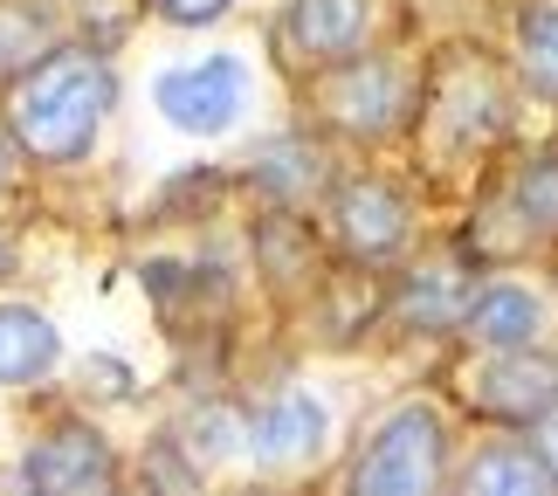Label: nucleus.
Here are the masks:
<instances>
[{"mask_svg": "<svg viewBox=\"0 0 558 496\" xmlns=\"http://www.w3.org/2000/svg\"><path fill=\"white\" fill-rule=\"evenodd\" d=\"M111 104H118L111 62L97 49H76V41H49L28 70L8 76V138L35 166H76L90 159Z\"/></svg>", "mask_w": 558, "mask_h": 496, "instance_id": "obj_1", "label": "nucleus"}, {"mask_svg": "<svg viewBox=\"0 0 558 496\" xmlns=\"http://www.w3.org/2000/svg\"><path fill=\"white\" fill-rule=\"evenodd\" d=\"M456 456V435H448V414L435 400H400L393 414H386L366 448H359L352 462V489L359 496H427L448 483V462Z\"/></svg>", "mask_w": 558, "mask_h": 496, "instance_id": "obj_2", "label": "nucleus"}, {"mask_svg": "<svg viewBox=\"0 0 558 496\" xmlns=\"http://www.w3.org/2000/svg\"><path fill=\"white\" fill-rule=\"evenodd\" d=\"M311 97L345 138H366L386 145L414 124V83H407L400 62L386 56H345V62H325L311 70Z\"/></svg>", "mask_w": 558, "mask_h": 496, "instance_id": "obj_3", "label": "nucleus"}, {"mask_svg": "<svg viewBox=\"0 0 558 496\" xmlns=\"http://www.w3.org/2000/svg\"><path fill=\"white\" fill-rule=\"evenodd\" d=\"M331 242L345 263L379 269L414 242V201L386 180V172H352V180H331Z\"/></svg>", "mask_w": 558, "mask_h": 496, "instance_id": "obj_4", "label": "nucleus"}, {"mask_svg": "<svg viewBox=\"0 0 558 496\" xmlns=\"http://www.w3.org/2000/svg\"><path fill=\"white\" fill-rule=\"evenodd\" d=\"M462 400L476 407L483 421L497 427H531L558 407V359H545L538 344H518V352H483L462 373Z\"/></svg>", "mask_w": 558, "mask_h": 496, "instance_id": "obj_5", "label": "nucleus"}, {"mask_svg": "<svg viewBox=\"0 0 558 496\" xmlns=\"http://www.w3.org/2000/svg\"><path fill=\"white\" fill-rule=\"evenodd\" d=\"M159 97V118L186 138H221L234 118H242V97H248V62L242 56H201V62H180L153 83Z\"/></svg>", "mask_w": 558, "mask_h": 496, "instance_id": "obj_6", "label": "nucleus"}, {"mask_svg": "<svg viewBox=\"0 0 558 496\" xmlns=\"http://www.w3.org/2000/svg\"><path fill=\"white\" fill-rule=\"evenodd\" d=\"M21 483L41 489V496H104V489L124 483V462H118V448L104 441L90 421H62L41 441H28Z\"/></svg>", "mask_w": 558, "mask_h": 496, "instance_id": "obj_7", "label": "nucleus"}, {"mask_svg": "<svg viewBox=\"0 0 558 496\" xmlns=\"http://www.w3.org/2000/svg\"><path fill=\"white\" fill-rule=\"evenodd\" d=\"M325 435H331V407L311 386H276L248 414L242 456H255V469H269V476H283V469H304L325 456Z\"/></svg>", "mask_w": 558, "mask_h": 496, "instance_id": "obj_8", "label": "nucleus"}, {"mask_svg": "<svg viewBox=\"0 0 558 496\" xmlns=\"http://www.w3.org/2000/svg\"><path fill=\"white\" fill-rule=\"evenodd\" d=\"M366 35H373V0H290L283 8V49L304 70L359 56Z\"/></svg>", "mask_w": 558, "mask_h": 496, "instance_id": "obj_9", "label": "nucleus"}, {"mask_svg": "<svg viewBox=\"0 0 558 496\" xmlns=\"http://www.w3.org/2000/svg\"><path fill=\"white\" fill-rule=\"evenodd\" d=\"M545 297L531 283H483L462 297L456 311V331L476 344V352H518V344H538L545 338Z\"/></svg>", "mask_w": 558, "mask_h": 496, "instance_id": "obj_10", "label": "nucleus"}, {"mask_svg": "<svg viewBox=\"0 0 558 496\" xmlns=\"http://www.w3.org/2000/svg\"><path fill=\"white\" fill-rule=\"evenodd\" d=\"M448 483L462 496H558V476L545 469L538 441H524V435L483 441L462 469H448Z\"/></svg>", "mask_w": 558, "mask_h": 496, "instance_id": "obj_11", "label": "nucleus"}, {"mask_svg": "<svg viewBox=\"0 0 558 496\" xmlns=\"http://www.w3.org/2000/svg\"><path fill=\"white\" fill-rule=\"evenodd\" d=\"M248 180L269 193L276 207H311L317 193L331 186V153L317 138H304V132H290V138H269L263 153L248 159Z\"/></svg>", "mask_w": 558, "mask_h": 496, "instance_id": "obj_12", "label": "nucleus"}, {"mask_svg": "<svg viewBox=\"0 0 558 496\" xmlns=\"http://www.w3.org/2000/svg\"><path fill=\"white\" fill-rule=\"evenodd\" d=\"M255 263L283 297H311L325 276H317V242H311V221H296V207H276L255 221Z\"/></svg>", "mask_w": 558, "mask_h": 496, "instance_id": "obj_13", "label": "nucleus"}, {"mask_svg": "<svg viewBox=\"0 0 558 496\" xmlns=\"http://www.w3.org/2000/svg\"><path fill=\"white\" fill-rule=\"evenodd\" d=\"M62 359V331L35 304H0V386H35Z\"/></svg>", "mask_w": 558, "mask_h": 496, "instance_id": "obj_14", "label": "nucleus"}, {"mask_svg": "<svg viewBox=\"0 0 558 496\" xmlns=\"http://www.w3.org/2000/svg\"><path fill=\"white\" fill-rule=\"evenodd\" d=\"M476 290L456 263H435V269H414L407 283L393 290V325L400 331H421V338H435V331H456V311H462V297Z\"/></svg>", "mask_w": 558, "mask_h": 496, "instance_id": "obj_15", "label": "nucleus"}, {"mask_svg": "<svg viewBox=\"0 0 558 496\" xmlns=\"http://www.w3.org/2000/svg\"><path fill=\"white\" fill-rule=\"evenodd\" d=\"M510 35H518V70H524V83L538 97L558 104V0H518Z\"/></svg>", "mask_w": 558, "mask_h": 496, "instance_id": "obj_16", "label": "nucleus"}, {"mask_svg": "<svg viewBox=\"0 0 558 496\" xmlns=\"http://www.w3.org/2000/svg\"><path fill=\"white\" fill-rule=\"evenodd\" d=\"M242 435H248V407H234V400H201V407H186V421H180L173 441L193 456V469H214V462L242 456Z\"/></svg>", "mask_w": 558, "mask_h": 496, "instance_id": "obj_17", "label": "nucleus"}, {"mask_svg": "<svg viewBox=\"0 0 558 496\" xmlns=\"http://www.w3.org/2000/svg\"><path fill=\"white\" fill-rule=\"evenodd\" d=\"M56 41V8L49 0H0V83Z\"/></svg>", "mask_w": 558, "mask_h": 496, "instance_id": "obj_18", "label": "nucleus"}, {"mask_svg": "<svg viewBox=\"0 0 558 496\" xmlns=\"http://www.w3.org/2000/svg\"><path fill=\"white\" fill-rule=\"evenodd\" d=\"M435 104H441V118L456 124V138H462V145L497 138V132H504V118H510V111H504L497 76H489L483 62H476V90H456V83H441V97H435Z\"/></svg>", "mask_w": 558, "mask_h": 496, "instance_id": "obj_19", "label": "nucleus"}, {"mask_svg": "<svg viewBox=\"0 0 558 496\" xmlns=\"http://www.w3.org/2000/svg\"><path fill=\"white\" fill-rule=\"evenodd\" d=\"M510 214L524 221V234H558V153L531 159L510 186Z\"/></svg>", "mask_w": 558, "mask_h": 496, "instance_id": "obj_20", "label": "nucleus"}, {"mask_svg": "<svg viewBox=\"0 0 558 496\" xmlns=\"http://www.w3.org/2000/svg\"><path fill=\"white\" fill-rule=\"evenodd\" d=\"M234 0H153V14L166 28H214V21H228Z\"/></svg>", "mask_w": 558, "mask_h": 496, "instance_id": "obj_21", "label": "nucleus"}, {"mask_svg": "<svg viewBox=\"0 0 558 496\" xmlns=\"http://www.w3.org/2000/svg\"><path fill=\"white\" fill-rule=\"evenodd\" d=\"M524 435H531V441H538V456H545V469H551V476H558V407H551V414H545V421H531V427H524Z\"/></svg>", "mask_w": 558, "mask_h": 496, "instance_id": "obj_22", "label": "nucleus"}, {"mask_svg": "<svg viewBox=\"0 0 558 496\" xmlns=\"http://www.w3.org/2000/svg\"><path fill=\"white\" fill-rule=\"evenodd\" d=\"M14 159H21V145H14L8 132H0V193H8V186H14Z\"/></svg>", "mask_w": 558, "mask_h": 496, "instance_id": "obj_23", "label": "nucleus"}, {"mask_svg": "<svg viewBox=\"0 0 558 496\" xmlns=\"http://www.w3.org/2000/svg\"><path fill=\"white\" fill-rule=\"evenodd\" d=\"M8 276H14V242L0 234V283H8Z\"/></svg>", "mask_w": 558, "mask_h": 496, "instance_id": "obj_24", "label": "nucleus"}]
</instances>
